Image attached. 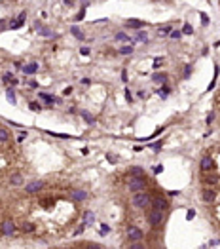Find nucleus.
I'll use <instances>...</instances> for the list:
<instances>
[{
    "label": "nucleus",
    "instance_id": "obj_1",
    "mask_svg": "<svg viewBox=\"0 0 220 249\" xmlns=\"http://www.w3.org/2000/svg\"><path fill=\"white\" fill-rule=\"evenodd\" d=\"M131 203H133V207H137V209H146L152 203V194H148L144 190L135 192V196L131 198Z\"/></svg>",
    "mask_w": 220,
    "mask_h": 249
},
{
    "label": "nucleus",
    "instance_id": "obj_2",
    "mask_svg": "<svg viewBox=\"0 0 220 249\" xmlns=\"http://www.w3.org/2000/svg\"><path fill=\"white\" fill-rule=\"evenodd\" d=\"M163 217H165V211L154 209V207H152V211L148 213V224L152 226V228H156V226H159V224L163 222Z\"/></svg>",
    "mask_w": 220,
    "mask_h": 249
},
{
    "label": "nucleus",
    "instance_id": "obj_3",
    "mask_svg": "<svg viewBox=\"0 0 220 249\" xmlns=\"http://www.w3.org/2000/svg\"><path fill=\"white\" fill-rule=\"evenodd\" d=\"M127 188L131 192H140V190H144L146 188V179H142V177H133L131 175L129 177V183H127Z\"/></svg>",
    "mask_w": 220,
    "mask_h": 249
},
{
    "label": "nucleus",
    "instance_id": "obj_4",
    "mask_svg": "<svg viewBox=\"0 0 220 249\" xmlns=\"http://www.w3.org/2000/svg\"><path fill=\"white\" fill-rule=\"evenodd\" d=\"M125 236H127V240L129 242H142V238H144V232H142V228H139V226H129L127 228V232H125Z\"/></svg>",
    "mask_w": 220,
    "mask_h": 249
},
{
    "label": "nucleus",
    "instance_id": "obj_5",
    "mask_svg": "<svg viewBox=\"0 0 220 249\" xmlns=\"http://www.w3.org/2000/svg\"><path fill=\"white\" fill-rule=\"evenodd\" d=\"M17 230V226L12 219H4L2 224H0V232H2V236H14Z\"/></svg>",
    "mask_w": 220,
    "mask_h": 249
},
{
    "label": "nucleus",
    "instance_id": "obj_6",
    "mask_svg": "<svg viewBox=\"0 0 220 249\" xmlns=\"http://www.w3.org/2000/svg\"><path fill=\"white\" fill-rule=\"evenodd\" d=\"M150 206L154 209H161V211H167L169 209V202L165 196H152V203Z\"/></svg>",
    "mask_w": 220,
    "mask_h": 249
},
{
    "label": "nucleus",
    "instance_id": "obj_7",
    "mask_svg": "<svg viewBox=\"0 0 220 249\" xmlns=\"http://www.w3.org/2000/svg\"><path fill=\"white\" fill-rule=\"evenodd\" d=\"M214 167L216 165H214V160L211 156H203L201 158V171H205V173L207 171H214Z\"/></svg>",
    "mask_w": 220,
    "mask_h": 249
},
{
    "label": "nucleus",
    "instance_id": "obj_8",
    "mask_svg": "<svg viewBox=\"0 0 220 249\" xmlns=\"http://www.w3.org/2000/svg\"><path fill=\"white\" fill-rule=\"evenodd\" d=\"M201 198H203L205 203H213V202L216 200V192H214L213 188H203V190H201Z\"/></svg>",
    "mask_w": 220,
    "mask_h": 249
},
{
    "label": "nucleus",
    "instance_id": "obj_9",
    "mask_svg": "<svg viewBox=\"0 0 220 249\" xmlns=\"http://www.w3.org/2000/svg\"><path fill=\"white\" fill-rule=\"evenodd\" d=\"M25 17H27V14H25V12H21V14H19V17H17V19H14L12 23H10V29H12V31H17L19 27H23Z\"/></svg>",
    "mask_w": 220,
    "mask_h": 249
},
{
    "label": "nucleus",
    "instance_id": "obj_10",
    "mask_svg": "<svg viewBox=\"0 0 220 249\" xmlns=\"http://www.w3.org/2000/svg\"><path fill=\"white\" fill-rule=\"evenodd\" d=\"M42 186H44L42 181H32L30 185H27V192H29V194H34V192H38Z\"/></svg>",
    "mask_w": 220,
    "mask_h": 249
},
{
    "label": "nucleus",
    "instance_id": "obj_11",
    "mask_svg": "<svg viewBox=\"0 0 220 249\" xmlns=\"http://www.w3.org/2000/svg\"><path fill=\"white\" fill-rule=\"evenodd\" d=\"M125 27H131V29H142V27H146L144 21H139V19H127L125 21Z\"/></svg>",
    "mask_w": 220,
    "mask_h": 249
},
{
    "label": "nucleus",
    "instance_id": "obj_12",
    "mask_svg": "<svg viewBox=\"0 0 220 249\" xmlns=\"http://www.w3.org/2000/svg\"><path fill=\"white\" fill-rule=\"evenodd\" d=\"M72 200H76V202L87 200V192H85V190H74V192H72Z\"/></svg>",
    "mask_w": 220,
    "mask_h": 249
},
{
    "label": "nucleus",
    "instance_id": "obj_13",
    "mask_svg": "<svg viewBox=\"0 0 220 249\" xmlns=\"http://www.w3.org/2000/svg\"><path fill=\"white\" fill-rule=\"evenodd\" d=\"M152 80H154V84H165L167 82V74L165 72H156L152 76Z\"/></svg>",
    "mask_w": 220,
    "mask_h": 249
},
{
    "label": "nucleus",
    "instance_id": "obj_14",
    "mask_svg": "<svg viewBox=\"0 0 220 249\" xmlns=\"http://www.w3.org/2000/svg\"><path fill=\"white\" fill-rule=\"evenodd\" d=\"M131 175H133V177H142V179H144V177H146V171H144V167L135 165V167H131Z\"/></svg>",
    "mask_w": 220,
    "mask_h": 249
},
{
    "label": "nucleus",
    "instance_id": "obj_15",
    "mask_svg": "<svg viewBox=\"0 0 220 249\" xmlns=\"http://www.w3.org/2000/svg\"><path fill=\"white\" fill-rule=\"evenodd\" d=\"M40 99H42V101H44V103H46L48 107L57 103V99H55V97H51V95H48V93H40Z\"/></svg>",
    "mask_w": 220,
    "mask_h": 249
},
{
    "label": "nucleus",
    "instance_id": "obj_16",
    "mask_svg": "<svg viewBox=\"0 0 220 249\" xmlns=\"http://www.w3.org/2000/svg\"><path fill=\"white\" fill-rule=\"evenodd\" d=\"M10 183H12L14 186H21L23 185V177H21L19 173H14L12 177H10Z\"/></svg>",
    "mask_w": 220,
    "mask_h": 249
},
{
    "label": "nucleus",
    "instance_id": "obj_17",
    "mask_svg": "<svg viewBox=\"0 0 220 249\" xmlns=\"http://www.w3.org/2000/svg\"><path fill=\"white\" fill-rule=\"evenodd\" d=\"M38 71V63H34V61H32L30 65H25L23 67V72L25 74H32V72H36Z\"/></svg>",
    "mask_w": 220,
    "mask_h": 249
},
{
    "label": "nucleus",
    "instance_id": "obj_18",
    "mask_svg": "<svg viewBox=\"0 0 220 249\" xmlns=\"http://www.w3.org/2000/svg\"><path fill=\"white\" fill-rule=\"evenodd\" d=\"M6 99H8L12 105H15V103H17V101H15V92H14L12 88H8V89H6Z\"/></svg>",
    "mask_w": 220,
    "mask_h": 249
},
{
    "label": "nucleus",
    "instance_id": "obj_19",
    "mask_svg": "<svg viewBox=\"0 0 220 249\" xmlns=\"http://www.w3.org/2000/svg\"><path fill=\"white\" fill-rule=\"evenodd\" d=\"M93 221H95V213L85 211V213H84V224H91Z\"/></svg>",
    "mask_w": 220,
    "mask_h": 249
},
{
    "label": "nucleus",
    "instance_id": "obj_20",
    "mask_svg": "<svg viewBox=\"0 0 220 249\" xmlns=\"http://www.w3.org/2000/svg\"><path fill=\"white\" fill-rule=\"evenodd\" d=\"M80 116H82V118H84L87 124H95V118H93V116H91L87 110H80Z\"/></svg>",
    "mask_w": 220,
    "mask_h": 249
},
{
    "label": "nucleus",
    "instance_id": "obj_21",
    "mask_svg": "<svg viewBox=\"0 0 220 249\" xmlns=\"http://www.w3.org/2000/svg\"><path fill=\"white\" fill-rule=\"evenodd\" d=\"M8 141H10V131L0 128V143H8Z\"/></svg>",
    "mask_w": 220,
    "mask_h": 249
},
{
    "label": "nucleus",
    "instance_id": "obj_22",
    "mask_svg": "<svg viewBox=\"0 0 220 249\" xmlns=\"http://www.w3.org/2000/svg\"><path fill=\"white\" fill-rule=\"evenodd\" d=\"M163 133V128H159V129H156V131H154L152 135H150V137H142V141H152V139H156L158 137V135H161Z\"/></svg>",
    "mask_w": 220,
    "mask_h": 249
},
{
    "label": "nucleus",
    "instance_id": "obj_23",
    "mask_svg": "<svg viewBox=\"0 0 220 249\" xmlns=\"http://www.w3.org/2000/svg\"><path fill=\"white\" fill-rule=\"evenodd\" d=\"M23 232H25V234L34 232V224H32V222H23Z\"/></svg>",
    "mask_w": 220,
    "mask_h": 249
},
{
    "label": "nucleus",
    "instance_id": "obj_24",
    "mask_svg": "<svg viewBox=\"0 0 220 249\" xmlns=\"http://www.w3.org/2000/svg\"><path fill=\"white\" fill-rule=\"evenodd\" d=\"M48 135H51V137H59V139H72L70 135H67V133H53V131H46Z\"/></svg>",
    "mask_w": 220,
    "mask_h": 249
},
{
    "label": "nucleus",
    "instance_id": "obj_25",
    "mask_svg": "<svg viewBox=\"0 0 220 249\" xmlns=\"http://www.w3.org/2000/svg\"><path fill=\"white\" fill-rule=\"evenodd\" d=\"M116 40H118V42H129L131 38L125 35V32H118V35H116Z\"/></svg>",
    "mask_w": 220,
    "mask_h": 249
},
{
    "label": "nucleus",
    "instance_id": "obj_26",
    "mask_svg": "<svg viewBox=\"0 0 220 249\" xmlns=\"http://www.w3.org/2000/svg\"><path fill=\"white\" fill-rule=\"evenodd\" d=\"M29 108H30V110H34V112H40V110H42L40 103H36V101H30V103H29Z\"/></svg>",
    "mask_w": 220,
    "mask_h": 249
},
{
    "label": "nucleus",
    "instance_id": "obj_27",
    "mask_svg": "<svg viewBox=\"0 0 220 249\" xmlns=\"http://www.w3.org/2000/svg\"><path fill=\"white\" fill-rule=\"evenodd\" d=\"M203 181H205V183L207 185H214V183H218V177H207V175H203Z\"/></svg>",
    "mask_w": 220,
    "mask_h": 249
},
{
    "label": "nucleus",
    "instance_id": "obj_28",
    "mask_svg": "<svg viewBox=\"0 0 220 249\" xmlns=\"http://www.w3.org/2000/svg\"><path fill=\"white\" fill-rule=\"evenodd\" d=\"M120 53H124V55L133 53V46H122V48H120Z\"/></svg>",
    "mask_w": 220,
    "mask_h": 249
},
{
    "label": "nucleus",
    "instance_id": "obj_29",
    "mask_svg": "<svg viewBox=\"0 0 220 249\" xmlns=\"http://www.w3.org/2000/svg\"><path fill=\"white\" fill-rule=\"evenodd\" d=\"M40 35H42V36H46V38H55V32H51L49 29H44V31H40Z\"/></svg>",
    "mask_w": 220,
    "mask_h": 249
},
{
    "label": "nucleus",
    "instance_id": "obj_30",
    "mask_svg": "<svg viewBox=\"0 0 220 249\" xmlns=\"http://www.w3.org/2000/svg\"><path fill=\"white\" fill-rule=\"evenodd\" d=\"M70 31H72V35H74V36H76V38H80V40H82V38H84V32H82V31H80V29H78V27H72V29H70Z\"/></svg>",
    "mask_w": 220,
    "mask_h": 249
},
{
    "label": "nucleus",
    "instance_id": "obj_31",
    "mask_svg": "<svg viewBox=\"0 0 220 249\" xmlns=\"http://www.w3.org/2000/svg\"><path fill=\"white\" fill-rule=\"evenodd\" d=\"M169 93H171V88H169V86H163V88L159 89V95H161L163 99H165V97H167Z\"/></svg>",
    "mask_w": 220,
    "mask_h": 249
},
{
    "label": "nucleus",
    "instance_id": "obj_32",
    "mask_svg": "<svg viewBox=\"0 0 220 249\" xmlns=\"http://www.w3.org/2000/svg\"><path fill=\"white\" fill-rule=\"evenodd\" d=\"M127 247L129 249H142V247H144V243H140V240H139V242H131Z\"/></svg>",
    "mask_w": 220,
    "mask_h": 249
},
{
    "label": "nucleus",
    "instance_id": "obj_33",
    "mask_svg": "<svg viewBox=\"0 0 220 249\" xmlns=\"http://www.w3.org/2000/svg\"><path fill=\"white\" fill-rule=\"evenodd\" d=\"M182 32H184V35H192V32H194L192 25H190V23H184V27H182Z\"/></svg>",
    "mask_w": 220,
    "mask_h": 249
},
{
    "label": "nucleus",
    "instance_id": "obj_34",
    "mask_svg": "<svg viewBox=\"0 0 220 249\" xmlns=\"http://www.w3.org/2000/svg\"><path fill=\"white\" fill-rule=\"evenodd\" d=\"M137 40H142V42H146V40H148L146 32H144V31H139V32H137Z\"/></svg>",
    "mask_w": 220,
    "mask_h": 249
},
{
    "label": "nucleus",
    "instance_id": "obj_35",
    "mask_svg": "<svg viewBox=\"0 0 220 249\" xmlns=\"http://www.w3.org/2000/svg\"><path fill=\"white\" fill-rule=\"evenodd\" d=\"M171 31H173V29H171V25H167V27H161V29H159V35H169Z\"/></svg>",
    "mask_w": 220,
    "mask_h": 249
},
{
    "label": "nucleus",
    "instance_id": "obj_36",
    "mask_svg": "<svg viewBox=\"0 0 220 249\" xmlns=\"http://www.w3.org/2000/svg\"><path fill=\"white\" fill-rule=\"evenodd\" d=\"M108 232H110V226H108V224H103V226H101V236H106Z\"/></svg>",
    "mask_w": 220,
    "mask_h": 249
},
{
    "label": "nucleus",
    "instance_id": "obj_37",
    "mask_svg": "<svg viewBox=\"0 0 220 249\" xmlns=\"http://www.w3.org/2000/svg\"><path fill=\"white\" fill-rule=\"evenodd\" d=\"M84 15H85V6H84V8L80 10V14L76 15V21H82V19H84Z\"/></svg>",
    "mask_w": 220,
    "mask_h": 249
},
{
    "label": "nucleus",
    "instance_id": "obj_38",
    "mask_svg": "<svg viewBox=\"0 0 220 249\" xmlns=\"http://www.w3.org/2000/svg\"><path fill=\"white\" fill-rule=\"evenodd\" d=\"M216 245H220V240H211L205 247H216Z\"/></svg>",
    "mask_w": 220,
    "mask_h": 249
},
{
    "label": "nucleus",
    "instance_id": "obj_39",
    "mask_svg": "<svg viewBox=\"0 0 220 249\" xmlns=\"http://www.w3.org/2000/svg\"><path fill=\"white\" fill-rule=\"evenodd\" d=\"M199 17H201V25H209V17H207V14H201Z\"/></svg>",
    "mask_w": 220,
    "mask_h": 249
},
{
    "label": "nucleus",
    "instance_id": "obj_40",
    "mask_svg": "<svg viewBox=\"0 0 220 249\" xmlns=\"http://www.w3.org/2000/svg\"><path fill=\"white\" fill-rule=\"evenodd\" d=\"M161 63H163V59H161V57H156V59H154V69H158Z\"/></svg>",
    "mask_w": 220,
    "mask_h": 249
},
{
    "label": "nucleus",
    "instance_id": "obj_41",
    "mask_svg": "<svg viewBox=\"0 0 220 249\" xmlns=\"http://www.w3.org/2000/svg\"><path fill=\"white\" fill-rule=\"evenodd\" d=\"M190 74H192V67L188 65V67H186V69H184V78H188Z\"/></svg>",
    "mask_w": 220,
    "mask_h": 249
},
{
    "label": "nucleus",
    "instance_id": "obj_42",
    "mask_svg": "<svg viewBox=\"0 0 220 249\" xmlns=\"http://www.w3.org/2000/svg\"><path fill=\"white\" fill-rule=\"evenodd\" d=\"M194 217H195V211H194V209H190V211H188V215H186V219H188V221H192Z\"/></svg>",
    "mask_w": 220,
    "mask_h": 249
},
{
    "label": "nucleus",
    "instance_id": "obj_43",
    "mask_svg": "<svg viewBox=\"0 0 220 249\" xmlns=\"http://www.w3.org/2000/svg\"><path fill=\"white\" fill-rule=\"evenodd\" d=\"M25 137H27V133H25V131H21V133L17 135V143H21V141H23Z\"/></svg>",
    "mask_w": 220,
    "mask_h": 249
},
{
    "label": "nucleus",
    "instance_id": "obj_44",
    "mask_svg": "<svg viewBox=\"0 0 220 249\" xmlns=\"http://www.w3.org/2000/svg\"><path fill=\"white\" fill-rule=\"evenodd\" d=\"M106 160H108V162H112V164H114V162L118 160V158H116L114 154H106Z\"/></svg>",
    "mask_w": 220,
    "mask_h": 249
},
{
    "label": "nucleus",
    "instance_id": "obj_45",
    "mask_svg": "<svg viewBox=\"0 0 220 249\" xmlns=\"http://www.w3.org/2000/svg\"><path fill=\"white\" fill-rule=\"evenodd\" d=\"M214 120V112H209V116H207V124H213Z\"/></svg>",
    "mask_w": 220,
    "mask_h": 249
},
{
    "label": "nucleus",
    "instance_id": "obj_46",
    "mask_svg": "<svg viewBox=\"0 0 220 249\" xmlns=\"http://www.w3.org/2000/svg\"><path fill=\"white\" fill-rule=\"evenodd\" d=\"M150 146H152L154 150H159V149H161V141H159V143H152Z\"/></svg>",
    "mask_w": 220,
    "mask_h": 249
},
{
    "label": "nucleus",
    "instance_id": "obj_47",
    "mask_svg": "<svg viewBox=\"0 0 220 249\" xmlns=\"http://www.w3.org/2000/svg\"><path fill=\"white\" fill-rule=\"evenodd\" d=\"M163 171V165H156V167H154V173H156V175H159Z\"/></svg>",
    "mask_w": 220,
    "mask_h": 249
},
{
    "label": "nucleus",
    "instance_id": "obj_48",
    "mask_svg": "<svg viewBox=\"0 0 220 249\" xmlns=\"http://www.w3.org/2000/svg\"><path fill=\"white\" fill-rule=\"evenodd\" d=\"M122 80L127 84V80H129V76H127V71H122Z\"/></svg>",
    "mask_w": 220,
    "mask_h": 249
},
{
    "label": "nucleus",
    "instance_id": "obj_49",
    "mask_svg": "<svg viewBox=\"0 0 220 249\" xmlns=\"http://www.w3.org/2000/svg\"><path fill=\"white\" fill-rule=\"evenodd\" d=\"M125 99L129 101V103H131V101H133V97H131V93H129V89L125 88Z\"/></svg>",
    "mask_w": 220,
    "mask_h": 249
},
{
    "label": "nucleus",
    "instance_id": "obj_50",
    "mask_svg": "<svg viewBox=\"0 0 220 249\" xmlns=\"http://www.w3.org/2000/svg\"><path fill=\"white\" fill-rule=\"evenodd\" d=\"M171 38H175V40H177V38H180V32H179V31H175V32H171Z\"/></svg>",
    "mask_w": 220,
    "mask_h": 249
},
{
    "label": "nucleus",
    "instance_id": "obj_51",
    "mask_svg": "<svg viewBox=\"0 0 220 249\" xmlns=\"http://www.w3.org/2000/svg\"><path fill=\"white\" fill-rule=\"evenodd\" d=\"M29 86H30V88H32V89H36V88H38V84H36V82H34V80H30V82H29Z\"/></svg>",
    "mask_w": 220,
    "mask_h": 249
},
{
    "label": "nucleus",
    "instance_id": "obj_52",
    "mask_svg": "<svg viewBox=\"0 0 220 249\" xmlns=\"http://www.w3.org/2000/svg\"><path fill=\"white\" fill-rule=\"evenodd\" d=\"M167 194H169V196H179L180 192H179V190H171V192H167Z\"/></svg>",
    "mask_w": 220,
    "mask_h": 249
},
{
    "label": "nucleus",
    "instance_id": "obj_53",
    "mask_svg": "<svg viewBox=\"0 0 220 249\" xmlns=\"http://www.w3.org/2000/svg\"><path fill=\"white\" fill-rule=\"evenodd\" d=\"M80 53H82V55H89V50H87V48H82Z\"/></svg>",
    "mask_w": 220,
    "mask_h": 249
}]
</instances>
